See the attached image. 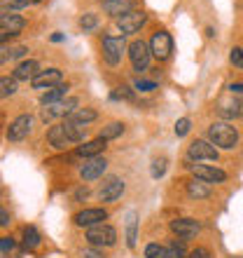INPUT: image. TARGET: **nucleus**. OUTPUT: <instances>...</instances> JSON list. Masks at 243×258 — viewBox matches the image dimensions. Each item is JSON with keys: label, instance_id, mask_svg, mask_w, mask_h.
I'll return each mask as SVG.
<instances>
[{"label": "nucleus", "instance_id": "nucleus-1", "mask_svg": "<svg viewBox=\"0 0 243 258\" xmlns=\"http://www.w3.org/2000/svg\"><path fill=\"white\" fill-rule=\"evenodd\" d=\"M208 139L215 148L231 150L238 143V129L231 122H213L208 127Z\"/></svg>", "mask_w": 243, "mask_h": 258}, {"label": "nucleus", "instance_id": "nucleus-2", "mask_svg": "<svg viewBox=\"0 0 243 258\" xmlns=\"http://www.w3.org/2000/svg\"><path fill=\"white\" fill-rule=\"evenodd\" d=\"M77 110V99H63V101H56V103H49L45 106L40 113V120L42 122H52L54 117H70Z\"/></svg>", "mask_w": 243, "mask_h": 258}, {"label": "nucleus", "instance_id": "nucleus-3", "mask_svg": "<svg viewBox=\"0 0 243 258\" xmlns=\"http://www.w3.org/2000/svg\"><path fill=\"white\" fill-rule=\"evenodd\" d=\"M87 242L91 246H112L117 242V230L108 223H98L87 230Z\"/></svg>", "mask_w": 243, "mask_h": 258}, {"label": "nucleus", "instance_id": "nucleus-4", "mask_svg": "<svg viewBox=\"0 0 243 258\" xmlns=\"http://www.w3.org/2000/svg\"><path fill=\"white\" fill-rule=\"evenodd\" d=\"M129 59H131V66L134 71L143 73V71H148L150 66V59H152V52H150V45L143 40H134L129 45Z\"/></svg>", "mask_w": 243, "mask_h": 258}, {"label": "nucleus", "instance_id": "nucleus-5", "mask_svg": "<svg viewBox=\"0 0 243 258\" xmlns=\"http://www.w3.org/2000/svg\"><path fill=\"white\" fill-rule=\"evenodd\" d=\"M150 52H152L155 59L166 61V59L171 56V52H173V40H171V35L166 33V31H157V33H152V38H150Z\"/></svg>", "mask_w": 243, "mask_h": 258}, {"label": "nucleus", "instance_id": "nucleus-6", "mask_svg": "<svg viewBox=\"0 0 243 258\" xmlns=\"http://www.w3.org/2000/svg\"><path fill=\"white\" fill-rule=\"evenodd\" d=\"M122 54H124V38H115V35H105L103 38V59L108 66H119Z\"/></svg>", "mask_w": 243, "mask_h": 258}, {"label": "nucleus", "instance_id": "nucleus-7", "mask_svg": "<svg viewBox=\"0 0 243 258\" xmlns=\"http://www.w3.org/2000/svg\"><path fill=\"white\" fill-rule=\"evenodd\" d=\"M145 21H148V14L143 12V10H131L129 14H124V17H119L117 19V28L122 31V35L124 33H138L143 26H145Z\"/></svg>", "mask_w": 243, "mask_h": 258}, {"label": "nucleus", "instance_id": "nucleus-8", "mask_svg": "<svg viewBox=\"0 0 243 258\" xmlns=\"http://www.w3.org/2000/svg\"><path fill=\"white\" fill-rule=\"evenodd\" d=\"M171 232L187 242V239L196 237L201 232V223L196 218H176V221H171Z\"/></svg>", "mask_w": 243, "mask_h": 258}, {"label": "nucleus", "instance_id": "nucleus-9", "mask_svg": "<svg viewBox=\"0 0 243 258\" xmlns=\"http://www.w3.org/2000/svg\"><path fill=\"white\" fill-rule=\"evenodd\" d=\"M187 155H189V160H196V162H199V160H210V162H215L217 160V148L210 141L196 139V141L189 143Z\"/></svg>", "mask_w": 243, "mask_h": 258}, {"label": "nucleus", "instance_id": "nucleus-10", "mask_svg": "<svg viewBox=\"0 0 243 258\" xmlns=\"http://www.w3.org/2000/svg\"><path fill=\"white\" fill-rule=\"evenodd\" d=\"M75 225H80V228H94V225L103 223V221H108V211L101 209V207H94V209H82L77 211L73 216Z\"/></svg>", "mask_w": 243, "mask_h": 258}, {"label": "nucleus", "instance_id": "nucleus-11", "mask_svg": "<svg viewBox=\"0 0 243 258\" xmlns=\"http://www.w3.org/2000/svg\"><path fill=\"white\" fill-rule=\"evenodd\" d=\"M105 169H108V162H105V157H89V160H84L80 167V176L82 181H96V178H101L103 174H105Z\"/></svg>", "mask_w": 243, "mask_h": 258}, {"label": "nucleus", "instance_id": "nucleus-12", "mask_svg": "<svg viewBox=\"0 0 243 258\" xmlns=\"http://www.w3.org/2000/svg\"><path fill=\"white\" fill-rule=\"evenodd\" d=\"M189 171L206 183H224L227 181V174L217 167H210V164H189Z\"/></svg>", "mask_w": 243, "mask_h": 258}, {"label": "nucleus", "instance_id": "nucleus-13", "mask_svg": "<svg viewBox=\"0 0 243 258\" xmlns=\"http://www.w3.org/2000/svg\"><path fill=\"white\" fill-rule=\"evenodd\" d=\"M21 28H24V19H21L19 14H12L5 10L3 17H0V40L5 42L7 38L21 33Z\"/></svg>", "mask_w": 243, "mask_h": 258}, {"label": "nucleus", "instance_id": "nucleus-14", "mask_svg": "<svg viewBox=\"0 0 243 258\" xmlns=\"http://www.w3.org/2000/svg\"><path fill=\"white\" fill-rule=\"evenodd\" d=\"M31 127H33V117L31 115L14 117L12 122H10V127H7V139L10 141H24L31 134Z\"/></svg>", "mask_w": 243, "mask_h": 258}, {"label": "nucleus", "instance_id": "nucleus-15", "mask_svg": "<svg viewBox=\"0 0 243 258\" xmlns=\"http://www.w3.org/2000/svg\"><path fill=\"white\" fill-rule=\"evenodd\" d=\"M61 71L59 68H47V71H40L38 73V78H33L31 80V85H33V89H52L56 87V85H61Z\"/></svg>", "mask_w": 243, "mask_h": 258}, {"label": "nucleus", "instance_id": "nucleus-16", "mask_svg": "<svg viewBox=\"0 0 243 258\" xmlns=\"http://www.w3.org/2000/svg\"><path fill=\"white\" fill-rule=\"evenodd\" d=\"M122 192H124V181L117 176L108 178L105 183H103L101 192H98V197H101V202H115V200H119Z\"/></svg>", "mask_w": 243, "mask_h": 258}, {"label": "nucleus", "instance_id": "nucleus-17", "mask_svg": "<svg viewBox=\"0 0 243 258\" xmlns=\"http://www.w3.org/2000/svg\"><path fill=\"white\" fill-rule=\"evenodd\" d=\"M131 10H134L131 0H103V12L108 14V17H115V19L129 14Z\"/></svg>", "mask_w": 243, "mask_h": 258}, {"label": "nucleus", "instance_id": "nucleus-18", "mask_svg": "<svg viewBox=\"0 0 243 258\" xmlns=\"http://www.w3.org/2000/svg\"><path fill=\"white\" fill-rule=\"evenodd\" d=\"M103 150H105V139L98 136V139H94V141H84L82 146H77L75 153H77L80 157H84V160H89V157H98Z\"/></svg>", "mask_w": 243, "mask_h": 258}, {"label": "nucleus", "instance_id": "nucleus-19", "mask_svg": "<svg viewBox=\"0 0 243 258\" xmlns=\"http://www.w3.org/2000/svg\"><path fill=\"white\" fill-rule=\"evenodd\" d=\"M47 141H49V146H54L56 150H63V148H68V146H73L70 139H68V134H66V129H63V124H56V127L49 129Z\"/></svg>", "mask_w": 243, "mask_h": 258}, {"label": "nucleus", "instance_id": "nucleus-20", "mask_svg": "<svg viewBox=\"0 0 243 258\" xmlns=\"http://www.w3.org/2000/svg\"><path fill=\"white\" fill-rule=\"evenodd\" d=\"M63 129H66L70 143H84V139H87V134H89L87 124L73 122V120H66V122H63Z\"/></svg>", "mask_w": 243, "mask_h": 258}, {"label": "nucleus", "instance_id": "nucleus-21", "mask_svg": "<svg viewBox=\"0 0 243 258\" xmlns=\"http://www.w3.org/2000/svg\"><path fill=\"white\" fill-rule=\"evenodd\" d=\"M220 115L222 117H241L243 115V99H220Z\"/></svg>", "mask_w": 243, "mask_h": 258}, {"label": "nucleus", "instance_id": "nucleus-22", "mask_svg": "<svg viewBox=\"0 0 243 258\" xmlns=\"http://www.w3.org/2000/svg\"><path fill=\"white\" fill-rule=\"evenodd\" d=\"M38 73H40L38 63L33 59H28V61H21L14 68V80H33V78H38Z\"/></svg>", "mask_w": 243, "mask_h": 258}, {"label": "nucleus", "instance_id": "nucleus-23", "mask_svg": "<svg viewBox=\"0 0 243 258\" xmlns=\"http://www.w3.org/2000/svg\"><path fill=\"white\" fill-rule=\"evenodd\" d=\"M66 94H68V85H56V87H52V89H47L45 94L40 96V101H42V106H49V103H56V101H63L66 99Z\"/></svg>", "mask_w": 243, "mask_h": 258}, {"label": "nucleus", "instance_id": "nucleus-24", "mask_svg": "<svg viewBox=\"0 0 243 258\" xmlns=\"http://www.w3.org/2000/svg\"><path fill=\"white\" fill-rule=\"evenodd\" d=\"M187 195L194 197V200H206V197H210V188H208L206 181L194 178V181H189L187 183Z\"/></svg>", "mask_w": 243, "mask_h": 258}, {"label": "nucleus", "instance_id": "nucleus-25", "mask_svg": "<svg viewBox=\"0 0 243 258\" xmlns=\"http://www.w3.org/2000/svg\"><path fill=\"white\" fill-rule=\"evenodd\" d=\"M96 117H98V113H96L94 108H77L70 117H66V120H73V122H80V124H89L94 122Z\"/></svg>", "mask_w": 243, "mask_h": 258}, {"label": "nucleus", "instance_id": "nucleus-26", "mask_svg": "<svg viewBox=\"0 0 243 258\" xmlns=\"http://www.w3.org/2000/svg\"><path fill=\"white\" fill-rule=\"evenodd\" d=\"M24 246H26L28 251H33L40 246V232L35 230L33 225H26L24 228Z\"/></svg>", "mask_w": 243, "mask_h": 258}, {"label": "nucleus", "instance_id": "nucleus-27", "mask_svg": "<svg viewBox=\"0 0 243 258\" xmlns=\"http://www.w3.org/2000/svg\"><path fill=\"white\" fill-rule=\"evenodd\" d=\"M136 225H138V216H136V211H129L127 214V246L129 249L136 246Z\"/></svg>", "mask_w": 243, "mask_h": 258}, {"label": "nucleus", "instance_id": "nucleus-28", "mask_svg": "<svg viewBox=\"0 0 243 258\" xmlns=\"http://www.w3.org/2000/svg\"><path fill=\"white\" fill-rule=\"evenodd\" d=\"M122 132H124V124L122 122H110V124H105V127L101 129V139L110 141V139H117Z\"/></svg>", "mask_w": 243, "mask_h": 258}, {"label": "nucleus", "instance_id": "nucleus-29", "mask_svg": "<svg viewBox=\"0 0 243 258\" xmlns=\"http://www.w3.org/2000/svg\"><path fill=\"white\" fill-rule=\"evenodd\" d=\"M96 26H98V14H94V12L82 14V19H80V28L84 31V33H89V31H94Z\"/></svg>", "mask_w": 243, "mask_h": 258}, {"label": "nucleus", "instance_id": "nucleus-30", "mask_svg": "<svg viewBox=\"0 0 243 258\" xmlns=\"http://www.w3.org/2000/svg\"><path fill=\"white\" fill-rule=\"evenodd\" d=\"M162 258H185V249H182V244H178V242H171V244L164 249Z\"/></svg>", "mask_w": 243, "mask_h": 258}, {"label": "nucleus", "instance_id": "nucleus-31", "mask_svg": "<svg viewBox=\"0 0 243 258\" xmlns=\"http://www.w3.org/2000/svg\"><path fill=\"white\" fill-rule=\"evenodd\" d=\"M164 171H166V157H159V160H155V162H152L150 174H152V178H162Z\"/></svg>", "mask_w": 243, "mask_h": 258}, {"label": "nucleus", "instance_id": "nucleus-32", "mask_svg": "<svg viewBox=\"0 0 243 258\" xmlns=\"http://www.w3.org/2000/svg\"><path fill=\"white\" fill-rule=\"evenodd\" d=\"M0 87H3V92H0L3 99H7V96H12L14 92H17V82L10 80V78H3V80H0Z\"/></svg>", "mask_w": 243, "mask_h": 258}, {"label": "nucleus", "instance_id": "nucleus-33", "mask_svg": "<svg viewBox=\"0 0 243 258\" xmlns=\"http://www.w3.org/2000/svg\"><path fill=\"white\" fill-rule=\"evenodd\" d=\"M164 249H166V246H159V244H155V242H152V244L145 246V258H162Z\"/></svg>", "mask_w": 243, "mask_h": 258}, {"label": "nucleus", "instance_id": "nucleus-34", "mask_svg": "<svg viewBox=\"0 0 243 258\" xmlns=\"http://www.w3.org/2000/svg\"><path fill=\"white\" fill-rule=\"evenodd\" d=\"M229 61L234 63L236 68H243V49H241V47H234V49H231Z\"/></svg>", "mask_w": 243, "mask_h": 258}, {"label": "nucleus", "instance_id": "nucleus-35", "mask_svg": "<svg viewBox=\"0 0 243 258\" xmlns=\"http://www.w3.org/2000/svg\"><path fill=\"white\" fill-rule=\"evenodd\" d=\"M189 127H192V122H189L187 117L178 120V122H176V136H185L189 132Z\"/></svg>", "mask_w": 243, "mask_h": 258}, {"label": "nucleus", "instance_id": "nucleus-36", "mask_svg": "<svg viewBox=\"0 0 243 258\" xmlns=\"http://www.w3.org/2000/svg\"><path fill=\"white\" fill-rule=\"evenodd\" d=\"M112 99H124V101H131V99H134V94H131V92H127V87H117L115 92H112Z\"/></svg>", "mask_w": 243, "mask_h": 258}, {"label": "nucleus", "instance_id": "nucleus-37", "mask_svg": "<svg viewBox=\"0 0 243 258\" xmlns=\"http://www.w3.org/2000/svg\"><path fill=\"white\" fill-rule=\"evenodd\" d=\"M136 89H141V92H152L157 89L155 82H148V80H136Z\"/></svg>", "mask_w": 243, "mask_h": 258}, {"label": "nucleus", "instance_id": "nucleus-38", "mask_svg": "<svg viewBox=\"0 0 243 258\" xmlns=\"http://www.w3.org/2000/svg\"><path fill=\"white\" fill-rule=\"evenodd\" d=\"M82 258H105V256H103V251H98V246H91V249L82 251Z\"/></svg>", "mask_w": 243, "mask_h": 258}, {"label": "nucleus", "instance_id": "nucleus-39", "mask_svg": "<svg viewBox=\"0 0 243 258\" xmlns=\"http://www.w3.org/2000/svg\"><path fill=\"white\" fill-rule=\"evenodd\" d=\"M187 258H210V253H208V249H201V246H199V249H194Z\"/></svg>", "mask_w": 243, "mask_h": 258}, {"label": "nucleus", "instance_id": "nucleus-40", "mask_svg": "<svg viewBox=\"0 0 243 258\" xmlns=\"http://www.w3.org/2000/svg\"><path fill=\"white\" fill-rule=\"evenodd\" d=\"M0 225H3V228H7V225H10V216H7V209L0 211Z\"/></svg>", "mask_w": 243, "mask_h": 258}, {"label": "nucleus", "instance_id": "nucleus-41", "mask_svg": "<svg viewBox=\"0 0 243 258\" xmlns=\"http://www.w3.org/2000/svg\"><path fill=\"white\" fill-rule=\"evenodd\" d=\"M26 52H28L26 47H17V49H12V52H10V56H12V59H17V56H24Z\"/></svg>", "mask_w": 243, "mask_h": 258}, {"label": "nucleus", "instance_id": "nucleus-42", "mask_svg": "<svg viewBox=\"0 0 243 258\" xmlns=\"http://www.w3.org/2000/svg\"><path fill=\"white\" fill-rule=\"evenodd\" d=\"M229 92H231V94H243V82H241V85H231Z\"/></svg>", "mask_w": 243, "mask_h": 258}, {"label": "nucleus", "instance_id": "nucleus-43", "mask_svg": "<svg viewBox=\"0 0 243 258\" xmlns=\"http://www.w3.org/2000/svg\"><path fill=\"white\" fill-rule=\"evenodd\" d=\"M31 3H42V0H31Z\"/></svg>", "mask_w": 243, "mask_h": 258}]
</instances>
